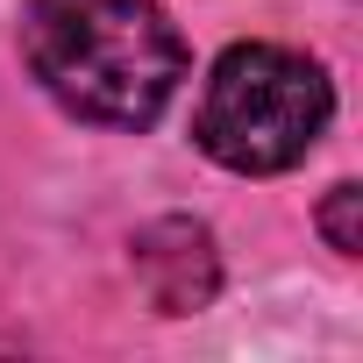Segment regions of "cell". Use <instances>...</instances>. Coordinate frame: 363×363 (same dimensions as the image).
Listing matches in <instances>:
<instances>
[{
	"instance_id": "obj_1",
	"label": "cell",
	"mask_w": 363,
	"mask_h": 363,
	"mask_svg": "<svg viewBox=\"0 0 363 363\" xmlns=\"http://www.w3.org/2000/svg\"><path fill=\"white\" fill-rule=\"evenodd\" d=\"M22 57L65 114L100 128H150L186 79V43L157 0H29Z\"/></svg>"
},
{
	"instance_id": "obj_2",
	"label": "cell",
	"mask_w": 363,
	"mask_h": 363,
	"mask_svg": "<svg viewBox=\"0 0 363 363\" xmlns=\"http://www.w3.org/2000/svg\"><path fill=\"white\" fill-rule=\"evenodd\" d=\"M335 121V86L313 57L285 50V43H235L214 57L193 135L221 171L242 178H271L292 171Z\"/></svg>"
},
{
	"instance_id": "obj_3",
	"label": "cell",
	"mask_w": 363,
	"mask_h": 363,
	"mask_svg": "<svg viewBox=\"0 0 363 363\" xmlns=\"http://www.w3.org/2000/svg\"><path fill=\"white\" fill-rule=\"evenodd\" d=\"M135 285L150 292L157 313H200L221 292V250L207 221L193 214H164L135 235Z\"/></svg>"
},
{
	"instance_id": "obj_4",
	"label": "cell",
	"mask_w": 363,
	"mask_h": 363,
	"mask_svg": "<svg viewBox=\"0 0 363 363\" xmlns=\"http://www.w3.org/2000/svg\"><path fill=\"white\" fill-rule=\"evenodd\" d=\"M363 193L349 186V178H342V186H328V200H320V235H328V250L335 257H356L363 250Z\"/></svg>"
}]
</instances>
